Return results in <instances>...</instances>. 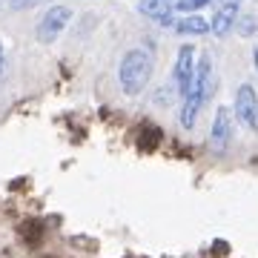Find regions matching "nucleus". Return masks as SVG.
<instances>
[{"label": "nucleus", "mask_w": 258, "mask_h": 258, "mask_svg": "<svg viewBox=\"0 0 258 258\" xmlns=\"http://www.w3.org/2000/svg\"><path fill=\"white\" fill-rule=\"evenodd\" d=\"M252 63H255V72H258V46L252 49Z\"/></svg>", "instance_id": "nucleus-14"}, {"label": "nucleus", "mask_w": 258, "mask_h": 258, "mask_svg": "<svg viewBox=\"0 0 258 258\" xmlns=\"http://www.w3.org/2000/svg\"><path fill=\"white\" fill-rule=\"evenodd\" d=\"M72 15H75L72 6H49L46 15L37 23V40L40 43H55L60 32L66 29V23L72 20Z\"/></svg>", "instance_id": "nucleus-2"}, {"label": "nucleus", "mask_w": 258, "mask_h": 258, "mask_svg": "<svg viewBox=\"0 0 258 258\" xmlns=\"http://www.w3.org/2000/svg\"><path fill=\"white\" fill-rule=\"evenodd\" d=\"M175 32L178 35H207L210 32V23L198 15H186V18L175 20Z\"/></svg>", "instance_id": "nucleus-9"}, {"label": "nucleus", "mask_w": 258, "mask_h": 258, "mask_svg": "<svg viewBox=\"0 0 258 258\" xmlns=\"http://www.w3.org/2000/svg\"><path fill=\"white\" fill-rule=\"evenodd\" d=\"M175 86H178V95L186 98L192 92V83H195V49L189 43L178 49V60H175Z\"/></svg>", "instance_id": "nucleus-3"}, {"label": "nucleus", "mask_w": 258, "mask_h": 258, "mask_svg": "<svg viewBox=\"0 0 258 258\" xmlns=\"http://www.w3.org/2000/svg\"><path fill=\"white\" fill-rule=\"evenodd\" d=\"M235 29H238L241 37H252V35H255V18H252V15H244V18H241V15H238Z\"/></svg>", "instance_id": "nucleus-12"}, {"label": "nucleus", "mask_w": 258, "mask_h": 258, "mask_svg": "<svg viewBox=\"0 0 258 258\" xmlns=\"http://www.w3.org/2000/svg\"><path fill=\"white\" fill-rule=\"evenodd\" d=\"M138 12L147 15V18H152V20H161L164 15L175 12V0H141Z\"/></svg>", "instance_id": "nucleus-8"}, {"label": "nucleus", "mask_w": 258, "mask_h": 258, "mask_svg": "<svg viewBox=\"0 0 258 258\" xmlns=\"http://www.w3.org/2000/svg\"><path fill=\"white\" fill-rule=\"evenodd\" d=\"M175 95H178V86H175V81H172V86H161V89H158L155 92V103L158 106H169V103L175 101ZM178 98H181V95H178Z\"/></svg>", "instance_id": "nucleus-11"}, {"label": "nucleus", "mask_w": 258, "mask_h": 258, "mask_svg": "<svg viewBox=\"0 0 258 258\" xmlns=\"http://www.w3.org/2000/svg\"><path fill=\"white\" fill-rule=\"evenodd\" d=\"M235 118L247 129L258 132V98L249 83H241L238 92H235Z\"/></svg>", "instance_id": "nucleus-4"}, {"label": "nucleus", "mask_w": 258, "mask_h": 258, "mask_svg": "<svg viewBox=\"0 0 258 258\" xmlns=\"http://www.w3.org/2000/svg\"><path fill=\"white\" fill-rule=\"evenodd\" d=\"M0 75H3V46H0Z\"/></svg>", "instance_id": "nucleus-15"}, {"label": "nucleus", "mask_w": 258, "mask_h": 258, "mask_svg": "<svg viewBox=\"0 0 258 258\" xmlns=\"http://www.w3.org/2000/svg\"><path fill=\"white\" fill-rule=\"evenodd\" d=\"M207 3H212V0H175V9L178 12H198Z\"/></svg>", "instance_id": "nucleus-13"}, {"label": "nucleus", "mask_w": 258, "mask_h": 258, "mask_svg": "<svg viewBox=\"0 0 258 258\" xmlns=\"http://www.w3.org/2000/svg\"><path fill=\"white\" fill-rule=\"evenodd\" d=\"M210 144L215 147V152H227V147L232 144V112L230 106H218L215 120L210 129Z\"/></svg>", "instance_id": "nucleus-5"}, {"label": "nucleus", "mask_w": 258, "mask_h": 258, "mask_svg": "<svg viewBox=\"0 0 258 258\" xmlns=\"http://www.w3.org/2000/svg\"><path fill=\"white\" fill-rule=\"evenodd\" d=\"M212 89H215V78H212V60L207 55L198 60V66H195V83H192V92L201 103H207L212 98ZM186 95V98H189Z\"/></svg>", "instance_id": "nucleus-6"}, {"label": "nucleus", "mask_w": 258, "mask_h": 258, "mask_svg": "<svg viewBox=\"0 0 258 258\" xmlns=\"http://www.w3.org/2000/svg\"><path fill=\"white\" fill-rule=\"evenodd\" d=\"M152 55L144 52V49H129L126 55L120 57V66H118V81H120V89L126 95H141L147 89L149 78H152Z\"/></svg>", "instance_id": "nucleus-1"}, {"label": "nucleus", "mask_w": 258, "mask_h": 258, "mask_svg": "<svg viewBox=\"0 0 258 258\" xmlns=\"http://www.w3.org/2000/svg\"><path fill=\"white\" fill-rule=\"evenodd\" d=\"M235 20H238V3H224L221 9L212 15L210 29L218 37H224V35H230V29H235Z\"/></svg>", "instance_id": "nucleus-7"}, {"label": "nucleus", "mask_w": 258, "mask_h": 258, "mask_svg": "<svg viewBox=\"0 0 258 258\" xmlns=\"http://www.w3.org/2000/svg\"><path fill=\"white\" fill-rule=\"evenodd\" d=\"M204 103L195 98V95H189V98H184V109H181V126L184 129H192L195 120H198V112H201Z\"/></svg>", "instance_id": "nucleus-10"}]
</instances>
